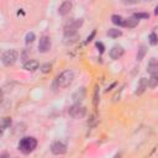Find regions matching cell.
<instances>
[{
    "instance_id": "cell-1",
    "label": "cell",
    "mask_w": 158,
    "mask_h": 158,
    "mask_svg": "<svg viewBox=\"0 0 158 158\" xmlns=\"http://www.w3.org/2000/svg\"><path fill=\"white\" fill-rule=\"evenodd\" d=\"M73 79H74V72L72 70V69H65V70H63L57 78H56V80H54V86L56 88H67V86H69L70 84H72V81H73Z\"/></svg>"
},
{
    "instance_id": "cell-2",
    "label": "cell",
    "mask_w": 158,
    "mask_h": 158,
    "mask_svg": "<svg viewBox=\"0 0 158 158\" xmlns=\"http://www.w3.org/2000/svg\"><path fill=\"white\" fill-rule=\"evenodd\" d=\"M36 147H37V139L31 136L22 137L19 142V149L23 154H30L31 152H33L36 149Z\"/></svg>"
},
{
    "instance_id": "cell-3",
    "label": "cell",
    "mask_w": 158,
    "mask_h": 158,
    "mask_svg": "<svg viewBox=\"0 0 158 158\" xmlns=\"http://www.w3.org/2000/svg\"><path fill=\"white\" fill-rule=\"evenodd\" d=\"M17 58H19V52L16 49H7V51H5L2 53L1 62H2V64L5 67H11V65H14L16 63Z\"/></svg>"
},
{
    "instance_id": "cell-4",
    "label": "cell",
    "mask_w": 158,
    "mask_h": 158,
    "mask_svg": "<svg viewBox=\"0 0 158 158\" xmlns=\"http://www.w3.org/2000/svg\"><path fill=\"white\" fill-rule=\"evenodd\" d=\"M68 112L74 118H81L85 115V107H83L79 102H75L73 106H70V109H69Z\"/></svg>"
},
{
    "instance_id": "cell-5",
    "label": "cell",
    "mask_w": 158,
    "mask_h": 158,
    "mask_svg": "<svg viewBox=\"0 0 158 158\" xmlns=\"http://www.w3.org/2000/svg\"><path fill=\"white\" fill-rule=\"evenodd\" d=\"M83 26V19H70L64 23V31H77Z\"/></svg>"
},
{
    "instance_id": "cell-6",
    "label": "cell",
    "mask_w": 158,
    "mask_h": 158,
    "mask_svg": "<svg viewBox=\"0 0 158 158\" xmlns=\"http://www.w3.org/2000/svg\"><path fill=\"white\" fill-rule=\"evenodd\" d=\"M80 36L78 31H64V43L65 44H74L79 41Z\"/></svg>"
},
{
    "instance_id": "cell-7",
    "label": "cell",
    "mask_w": 158,
    "mask_h": 158,
    "mask_svg": "<svg viewBox=\"0 0 158 158\" xmlns=\"http://www.w3.org/2000/svg\"><path fill=\"white\" fill-rule=\"evenodd\" d=\"M51 46H52V43H51V38H49L48 36H42V37H40L38 51H40L41 53L48 52V51L51 49Z\"/></svg>"
},
{
    "instance_id": "cell-8",
    "label": "cell",
    "mask_w": 158,
    "mask_h": 158,
    "mask_svg": "<svg viewBox=\"0 0 158 158\" xmlns=\"http://www.w3.org/2000/svg\"><path fill=\"white\" fill-rule=\"evenodd\" d=\"M51 152L56 156H62L67 152V146L64 143L59 142V141H56L51 144Z\"/></svg>"
},
{
    "instance_id": "cell-9",
    "label": "cell",
    "mask_w": 158,
    "mask_h": 158,
    "mask_svg": "<svg viewBox=\"0 0 158 158\" xmlns=\"http://www.w3.org/2000/svg\"><path fill=\"white\" fill-rule=\"evenodd\" d=\"M123 53H125V49L121 47V46H114L111 49H110V52H109V56H110V58L111 59H118V58H121L122 56H123Z\"/></svg>"
},
{
    "instance_id": "cell-10",
    "label": "cell",
    "mask_w": 158,
    "mask_h": 158,
    "mask_svg": "<svg viewBox=\"0 0 158 158\" xmlns=\"http://www.w3.org/2000/svg\"><path fill=\"white\" fill-rule=\"evenodd\" d=\"M23 69H26V70H28V72H35L36 69H38V67H40V63L36 60V59H27V60H25L23 62Z\"/></svg>"
},
{
    "instance_id": "cell-11",
    "label": "cell",
    "mask_w": 158,
    "mask_h": 158,
    "mask_svg": "<svg viewBox=\"0 0 158 158\" xmlns=\"http://www.w3.org/2000/svg\"><path fill=\"white\" fill-rule=\"evenodd\" d=\"M72 7H73V4H72L70 1H64V2H62L60 6L58 7V14H59L60 16H65V15H68V14L70 12Z\"/></svg>"
},
{
    "instance_id": "cell-12",
    "label": "cell",
    "mask_w": 158,
    "mask_h": 158,
    "mask_svg": "<svg viewBox=\"0 0 158 158\" xmlns=\"http://www.w3.org/2000/svg\"><path fill=\"white\" fill-rule=\"evenodd\" d=\"M147 72L149 74H157L158 73V59L157 58H151L148 64H147Z\"/></svg>"
},
{
    "instance_id": "cell-13",
    "label": "cell",
    "mask_w": 158,
    "mask_h": 158,
    "mask_svg": "<svg viewBox=\"0 0 158 158\" xmlns=\"http://www.w3.org/2000/svg\"><path fill=\"white\" fill-rule=\"evenodd\" d=\"M148 88V79L147 78H141L139 81H138V85H137V90H136V95H141L146 91V89Z\"/></svg>"
},
{
    "instance_id": "cell-14",
    "label": "cell",
    "mask_w": 158,
    "mask_h": 158,
    "mask_svg": "<svg viewBox=\"0 0 158 158\" xmlns=\"http://www.w3.org/2000/svg\"><path fill=\"white\" fill-rule=\"evenodd\" d=\"M84 95H85V89L84 88H80L79 90H77L74 94H73V100L75 102H80L83 99H84Z\"/></svg>"
},
{
    "instance_id": "cell-15",
    "label": "cell",
    "mask_w": 158,
    "mask_h": 158,
    "mask_svg": "<svg viewBox=\"0 0 158 158\" xmlns=\"http://www.w3.org/2000/svg\"><path fill=\"white\" fill-rule=\"evenodd\" d=\"M111 21H112V23H115V25H117L120 27H125V19L122 16H120V15H112L111 16Z\"/></svg>"
},
{
    "instance_id": "cell-16",
    "label": "cell",
    "mask_w": 158,
    "mask_h": 158,
    "mask_svg": "<svg viewBox=\"0 0 158 158\" xmlns=\"http://www.w3.org/2000/svg\"><path fill=\"white\" fill-rule=\"evenodd\" d=\"M138 21L136 17H128V19H125V27H128V28H133L138 25Z\"/></svg>"
},
{
    "instance_id": "cell-17",
    "label": "cell",
    "mask_w": 158,
    "mask_h": 158,
    "mask_svg": "<svg viewBox=\"0 0 158 158\" xmlns=\"http://www.w3.org/2000/svg\"><path fill=\"white\" fill-rule=\"evenodd\" d=\"M11 126V117L9 116H5L1 118V122H0V127H1V131H5L6 128H9Z\"/></svg>"
},
{
    "instance_id": "cell-18",
    "label": "cell",
    "mask_w": 158,
    "mask_h": 158,
    "mask_svg": "<svg viewBox=\"0 0 158 158\" xmlns=\"http://www.w3.org/2000/svg\"><path fill=\"white\" fill-rule=\"evenodd\" d=\"M158 85V73L157 74H151V78L148 79V86L149 88H156Z\"/></svg>"
},
{
    "instance_id": "cell-19",
    "label": "cell",
    "mask_w": 158,
    "mask_h": 158,
    "mask_svg": "<svg viewBox=\"0 0 158 158\" xmlns=\"http://www.w3.org/2000/svg\"><path fill=\"white\" fill-rule=\"evenodd\" d=\"M121 35H122V32H121V30H118V28H110V30L107 31V36L111 37V38H117V37H120Z\"/></svg>"
},
{
    "instance_id": "cell-20",
    "label": "cell",
    "mask_w": 158,
    "mask_h": 158,
    "mask_svg": "<svg viewBox=\"0 0 158 158\" xmlns=\"http://www.w3.org/2000/svg\"><path fill=\"white\" fill-rule=\"evenodd\" d=\"M146 52H147V47L142 44V46L138 48V52H137V60H142L143 57H144V54H146Z\"/></svg>"
},
{
    "instance_id": "cell-21",
    "label": "cell",
    "mask_w": 158,
    "mask_h": 158,
    "mask_svg": "<svg viewBox=\"0 0 158 158\" xmlns=\"http://www.w3.org/2000/svg\"><path fill=\"white\" fill-rule=\"evenodd\" d=\"M148 41H149V44L156 46V44L158 43V36H157V33H156V32H152V33L148 36Z\"/></svg>"
},
{
    "instance_id": "cell-22",
    "label": "cell",
    "mask_w": 158,
    "mask_h": 158,
    "mask_svg": "<svg viewBox=\"0 0 158 158\" xmlns=\"http://www.w3.org/2000/svg\"><path fill=\"white\" fill-rule=\"evenodd\" d=\"M35 40H36V36H35L33 32H28V33L26 35V37H25V42H26V44H31Z\"/></svg>"
},
{
    "instance_id": "cell-23",
    "label": "cell",
    "mask_w": 158,
    "mask_h": 158,
    "mask_svg": "<svg viewBox=\"0 0 158 158\" xmlns=\"http://www.w3.org/2000/svg\"><path fill=\"white\" fill-rule=\"evenodd\" d=\"M132 16L136 17L137 20H141V19H148V17H149V15L146 14V12H133Z\"/></svg>"
},
{
    "instance_id": "cell-24",
    "label": "cell",
    "mask_w": 158,
    "mask_h": 158,
    "mask_svg": "<svg viewBox=\"0 0 158 158\" xmlns=\"http://www.w3.org/2000/svg\"><path fill=\"white\" fill-rule=\"evenodd\" d=\"M51 68H52V65L49 63H44V64L41 65V72L42 73H49L51 72Z\"/></svg>"
},
{
    "instance_id": "cell-25",
    "label": "cell",
    "mask_w": 158,
    "mask_h": 158,
    "mask_svg": "<svg viewBox=\"0 0 158 158\" xmlns=\"http://www.w3.org/2000/svg\"><path fill=\"white\" fill-rule=\"evenodd\" d=\"M93 102H94V106L96 107L98 102H99V88L98 86L95 88V91H94V100H93Z\"/></svg>"
},
{
    "instance_id": "cell-26",
    "label": "cell",
    "mask_w": 158,
    "mask_h": 158,
    "mask_svg": "<svg viewBox=\"0 0 158 158\" xmlns=\"http://www.w3.org/2000/svg\"><path fill=\"white\" fill-rule=\"evenodd\" d=\"M95 46H96V48L100 51V53H104V51H105V47H104V44H102L101 42H96V43H95Z\"/></svg>"
},
{
    "instance_id": "cell-27",
    "label": "cell",
    "mask_w": 158,
    "mask_h": 158,
    "mask_svg": "<svg viewBox=\"0 0 158 158\" xmlns=\"http://www.w3.org/2000/svg\"><path fill=\"white\" fill-rule=\"evenodd\" d=\"M139 0H122V4L125 5H133V4H137Z\"/></svg>"
},
{
    "instance_id": "cell-28",
    "label": "cell",
    "mask_w": 158,
    "mask_h": 158,
    "mask_svg": "<svg viewBox=\"0 0 158 158\" xmlns=\"http://www.w3.org/2000/svg\"><path fill=\"white\" fill-rule=\"evenodd\" d=\"M94 36H95V31H93V32H91V35H90V36H88V38H86V43H89V42L93 40V37H94Z\"/></svg>"
},
{
    "instance_id": "cell-29",
    "label": "cell",
    "mask_w": 158,
    "mask_h": 158,
    "mask_svg": "<svg viewBox=\"0 0 158 158\" xmlns=\"http://www.w3.org/2000/svg\"><path fill=\"white\" fill-rule=\"evenodd\" d=\"M154 14H156V15H158V5H157V6H156V9H154Z\"/></svg>"
},
{
    "instance_id": "cell-30",
    "label": "cell",
    "mask_w": 158,
    "mask_h": 158,
    "mask_svg": "<svg viewBox=\"0 0 158 158\" xmlns=\"http://www.w3.org/2000/svg\"><path fill=\"white\" fill-rule=\"evenodd\" d=\"M141 1H144V2H149V1H152V0H141Z\"/></svg>"
},
{
    "instance_id": "cell-31",
    "label": "cell",
    "mask_w": 158,
    "mask_h": 158,
    "mask_svg": "<svg viewBox=\"0 0 158 158\" xmlns=\"http://www.w3.org/2000/svg\"><path fill=\"white\" fill-rule=\"evenodd\" d=\"M156 33H157V36H158V26H157V28H156V31H154Z\"/></svg>"
}]
</instances>
